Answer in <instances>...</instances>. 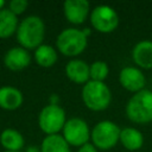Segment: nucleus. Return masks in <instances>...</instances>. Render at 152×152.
I'll return each mask as SVG.
<instances>
[{
	"label": "nucleus",
	"mask_w": 152,
	"mask_h": 152,
	"mask_svg": "<svg viewBox=\"0 0 152 152\" xmlns=\"http://www.w3.org/2000/svg\"><path fill=\"white\" fill-rule=\"evenodd\" d=\"M119 141L125 148L129 151H137L142 146L144 137L139 129L134 127H125L120 132Z\"/></svg>",
	"instance_id": "nucleus-16"
},
{
	"label": "nucleus",
	"mask_w": 152,
	"mask_h": 152,
	"mask_svg": "<svg viewBox=\"0 0 152 152\" xmlns=\"http://www.w3.org/2000/svg\"><path fill=\"white\" fill-rule=\"evenodd\" d=\"M65 75L74 83L86 84L90 81V65L82 59H70L65 65Z\"/></svg>",
	"instance_id": "nucleus-12"
},
{
	"label": "nucleus",
	"mask_w": 152,
	"mask_h": 152,
	"mask_svg": "<svg viewBox=\"0 0 152 152\" xmlns=\"http://www.w3.org/2000/svg\"><path fill=\"white\" fill-rule=\"evenodd\" d=\"M109 74L108 64L103 61H96L90 64V80L103 82Z\"/></svg>",
	"instance_id": "nucleus-20"
},
{
	"label": "nucleus",
	"mask_w": 152,
	"mask_h": 152,
	"mask_svg": "<svg viewBox=\"0 0 152 152\" xmlns=\"http://www.w3.org/2000/svg\"><path fill=\"white\" fill-rule=\"evenodd\" d=\"M4 6H5V1L4 0H0V10H2Z\"/></svg>",
	"instance_id": "nucleus-24"
},
{
	"label": "nucleus",
	"mask_w": 152,
	"mask_h": 152,
	"mask_svg": "<svg viewBox=\"0 0 152 152\" xmlns=\"http://www.w3.org/2000/svg\"><path fill=\"white\" fill-rule=\"evenodd\" d=\"M90 129L88 124L81 118H71L66 120L63 129L62 135L65 141L70 146H83L84 144L89 142L90 139Z\"/></svg>",
	"instance_id": "nucleus-8"
},
{
	"label": "nucleus",
	"mask_w": 152,
	"mask_h": 152,
	"mask_svg": "<svg viewBox=\"0 0 152 152\" xmlns=\"http://www.w3.org/2000/svg\"><path fill=\"white\" fill-rule=\"evenodd\" d=\"M121 129L119 126L109 120H102L97 122L90 133L93 145L100 150H109L119 142Z\"/></svg>",
	"instance_id": "nucleus-5"
},
{
	"label": "nucleus",
	"mask_w": 152,
	"mask_h": 152,
	"mask_svg": "<svg viewBox=\"0 0 152 152\" xmlns=\"http://www.w3.org/2000/svg\"><path fill=\"white\" fill-rule=\"evenodd\" d=\"M4 152H13V151H4Z\"/></svg>",
	"instance_id": "nucleus-25"
},
{
	"label": "nucleus",
	"mask_w": 152,
	"mask_h": 152,
	"mask_svg": "<svg viewBox=\"0 0 152 152\" xmlns=\"http://www.w3.org/2000/svg\"><path fill=\"white\" fill-rule=\"evenodd\" d=\"M18 26V15L8 8L0 10V38H10L17 32Z\"/></svg>",
	"instance_id": "nucleus-17"
},
{
	"label": "nucleus",
	"mask_w": 152,
	"mask_h": 152,
	"mask_svg": "<svg viewBox=\"0 0 152 152\" xmlns=\"http://www.w3.org/2000/svg\"><path fill=\"white\" fill-rule=\"evenodd\" d=\"M15 36L21 48L26 50H36L43 44L45 36L43 19L38 15H27L19 23Z\"/></svg>",
	"instance_id": "nucleus-1"
},
{
	"label": "nucleus",
	"mask_w": 152,
	"mask_h": 152,
	"mask_svg": "<svg viewBox=\"0 0 152 152\" xmlns=\"http://www.w3.org/2000/svg\"><path fill=\"white\" fill-rule=\"evenodd\" d=\"M119 82L122 88L128 91L138 93L145 89L146 78L142 71L135 66H125L120 70L119 74Z\"/></svg>",
	"instance_id": "nucleus-9"
},
{
	"label": "nucleus",
	"mask_w": 152,
	"mask_h": 152,
	"mask_svg": "<svg viewBox=\"0 0 152 152\" xmlns=\"http://www.w3.org/2000/svg\"><path fill=\"white\" fill-rule=\"evenodd\" d=\"M127 118L135 124L152 122V91L142 89L131 96L126 104Z\"/></svg>",
	"instance_id": "nucleus-2"
},
{
	"label": "nucleus",
	"mask_w": 152,
	"mask_h": 152,
	"mask_svg": "<svg viewBox=\"0 0 152 152\" xmlns=\"http://www.w3.org/2000/svg\"><path fill=\"white\" fill-rule=\"evenodd\" d=\"M82 100L87 108L94 112L104 110L112 101V93L104 82L88 81L82 88Z\"/></svg>",
	"instance_id": "nucleus-3"
},
{
	"label": "nucleus",
	"mask_w": 152,
	"mask_h": 152,
	"mask_svg": "<svg viewBox=\"0 0 152 152\" xmlns=\"http://www.w3.org/2000/svg\"><path fill=\"white\" fill-rule=\"evenodd\" d=\"M134 63L142 69H152V40H141L132 50Z\"/></svg>",
	"instance_id": "nucleus-14"
},
{
	"label": "nucleus",
	"mask_w": 152,
	"mask_h": 152,
	"mask_svg": "<svg viewBox=\"0 0 152 152\" xmlns=\"http://www.w3.org/2000/svg\"><path fill=\"white\" fill-rule=\"evenodd\" d=\"M66 122L65 112L58 104H46L42 108L38 115V125L39 128L46 134H58Z\"/></svg>",
	"instance_id": "nucleus-6"
},
{
	"label": "nucleus",
	"mask_w": 152,
	"mask_h": 152,
	"mask_svg": "<svg viewBox=\"0 0 152 152\" xmlns=\"http://www.w3.org/2000/svg\"><path fill=\"white\" fill-rule=\"evenodd\" d=\"M23 101L24 96L19 89L12 86H4L0 88V108L14 110L23 104Z\"/></svg>",
	"instance_id": "nucleus-13"
},
{
	"label": "nucleus",
	"mask_w": 152,
	"mask_h": 152,
	"mask_svg": "<svg viewBox=\"0 0 152 152\" xmlns=\"http://www.w3.org/2000/svg\"><path fill=\"white\" fill-rule=\"evenodd\" d=\"M34 61L43 68H50L57 62V51L49 44H42L34 50Z\"/></svg>",
	"instance_id": "nucleus-18"
},
{
	"label": "nucleus",
	"mask_w": 152,
	"mask_h": 152,
	"mask_svg": "<svg viewBox=\"0 0 152 152\" xmlns=\"http://www.w3.org/2000/svg\"><path fill=\"white\" fill-rule=\"evenodd\" d=\"M42 152H70V145L62 134L46 135L40 145Z\"/></svg>",
	"instance_id": "nucleus-19"
},
{
	"label": "nucleus",
	"mask_w": 152,
	"mask_h": 152,
	"mask_svg": "<svg viewBox=\"0 0 152 152\" xmlns=\"http://www.w3.org/2000/svg\"><path fill=\"white\" fill-rule=\"evenodd\" d=\"M31 63V55L28 50L21 46L11 48L4 56V64L12 71H20L27 68Z\"/></svg>",
	"instance_id": "nucleus-11"
},
{
	"label": "nucleus",
	"mask_w": 152,
	"mask_h": 152,
	"mask_svg": "<svg viewBox=\"0 0 152 152\" xmlns=\"http://www.w3.org/2000/svg\"><path fill=\"white\" fill-rule=\"evenodd\" d=\"M77 152H97V148H96L93 144L87 142V144H84L83 146H81Z\"/></svg>",
	"instance_id": "nucleus-22"
},
{
	"label": "nucleus",
	"mask_w": 152,
	"mask_h": 152,
	"mask_svg": "<svg viewBox=\"0 0 152 152\" xmlns=\"http://www.w3.org/2000/svg\"><path fill=\"white\" fill-rule=\"evenodd\" d=\"M90 24L96 31L109 33L118 27L119 15L113 7L108 5H99L90 12Z\"/></svg>",
	"instance_id": "nucleus-7"
},
{
	"label": "nucleus",
	"mask_w": 152,
	"mask_h": 152,
	"mask_svg": "<svg viewBox=\"0 0 152 152\" xmlns=\"http://www.w3.org/2000/svg\"><path fill=\"white\" fill-rule=\"evenodd\" d=\"M88 44V37L83 30L75 27L64 28L56 39V46L58 51L66 57H75L81 55Z\"/></svg>",
	"instance_id": "nucleus-4"
},
{
	"label": "nucleus",
	"mask_w": 152,
	"mask_h": 152,
	"mask_svg": "<svg viewBox=\"0 0 152 152\" xmlns=\"http://www.w3.org/2000/svg\"><path fill=\"white\" fill-rule=\"evenodd\" d=\"M63 12L69 23L80 25L88 18L90 5L87 0H66L63 4Z\"/></svg>",
	"instance_id": "nucleus-10"
},
{
	"label": "nucleus",
	"mask_w": 152,
	"mask_h": 152,
	"mask_svg": "<svg viewBox=\"0 0 152 152\" xmlns=\"http://www.w3.org/2000/svg\"><path fill=\"white\" fill-rule=\"evenodd\" d=\"M26 152H42V151H40V148H38L36 146H30L26 148Z\"/></svg>",
	"instance_id": "nucleus-23"
},
{
	"label": "nucleus",
	"mask_w": 152,
	"mask_h": 152,
	"mask_svg": "<svg viewBox=\"0 0 152 152\" xmlns=\"http://www.w3.org/2000/svg\"><path fill=\"white\" fill-rule=\"evenodd\" d=\"M24 137L21 133L14 128H6L0 134V144L5 151L19 152L24 147Z\"/></svg>",
	"instance_id": "nucleus-15"
},
{
	"label": "nucleus",
	"mask_w": 152,
	"mask_h": 152,
	"mask_svg": "<svg viewBox=\"0 0 152 152\" xmlns=\"http://www.w3.org/2000/svg\"><path fill=\"white\" fill-rule=\"evenodd\" d=\"M27 6H28V2L26 0H12L8 4V10L13 12L15 15H19L26 11Z\"/></svg>",
	"instance_id": "nucleus-21"
}]
</instances>
